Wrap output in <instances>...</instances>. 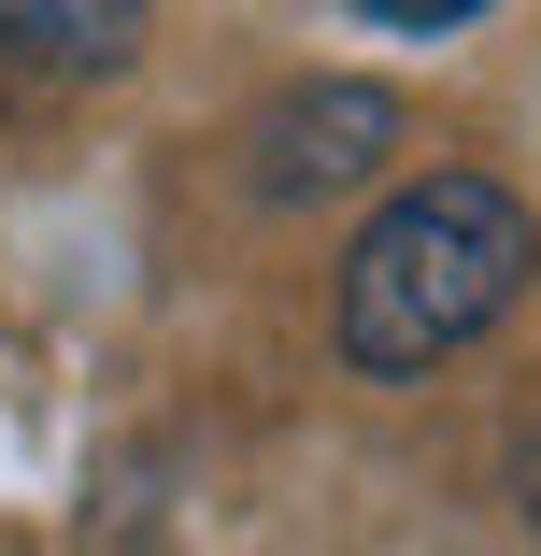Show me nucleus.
I'll return each instance as SVG.
<instances>
[{
  "label": "nucleus",
  "instance_id": "7ed1b4c3",
  "mask_svg": "<svg viewBox=\"0 0 541 556\" xmlns=\"http://www.w3.org/2000/svg\"><path fill=\"white\" fill-rule=\"evenodd\" d=\"M157 29V0H0V58L29 72H129Z\"/></svg>",
  "mask_w": 541,
  "mask_h": 556
},
{
  "label": "nucleus",
  "instance_id": "20e7f679",
  "mask_svg": "<svg viewBox=\"0 0 541 556\" xmlns=\"http://www.w3.org/2000/svg\"><path fill=\"white\" fill-rule=\"evenodd\" d=\"M357 15H371V29H471L485 0H357Z\"/></svg>",
  "mask_w": 541,
  "mask_h": 556
},
{
  "label": "nucleus",
  "instance_id": "f257e3e1",
  "mask_svg": "<svg viewBox=\"0 0 541 556\" xmlns=\"http://www.w3.org/2000/svg\"><path fill=\"white\" fill-rule=\"evenodd\" d=\"M541 286V229L499 172H413L343 257V357L371 386H427Z\"/></svg>",
  "mask_w": 541,
  "mask_h": 556
},
{
  "label": "nucleus",
  "instance_id": "f03ea898",
  "mask_svg": "<svg viewBox=\"0 0 541 556\" xmlns=\"http://www.w3.org/2000/svg\"><path fill=\"white\" fill-rule=\"evenodd\" d=\"M399 100L385 86H285L271 115H257V186L271 200H329V186H371L399 157Z\"/></svg>",
  "mask_w": 541,
  "mask_h": 556
}]
</instances>
